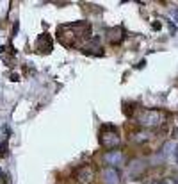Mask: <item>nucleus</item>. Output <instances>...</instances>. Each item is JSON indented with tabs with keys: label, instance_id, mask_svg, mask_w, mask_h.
Segmentation results:
<instances>
[{
	"label": "nucleus",
	"instance_id": "6",
	"mask_svg": "<svg viewBox=\"0 0 178 184\" xmlns=\"http://www.w3.org/2000/svg\"><path fill=\"white\" fill-rule=\"evenodd\" d=\"M153 138V132L148 129H141V130H132L130 132V141L135 145H144Z\"/></svg>",
	"mask_w": 178,
	"mask_h": 184
},
{
	"label": "nucleus",
	"instance_id": "20",
	"mask_svg": "<svg viewBox=\"0 0 178 184\" xmlns=\"http://www.w3.org/2000/svg\"><path fill=\"white\" fill-rule=\"evenodd\" d=\"M4 50H5V47H4V45H0V54H4Z\"/></svg>",
	"mask_w": 178,
	"mask_h": 184
},
{
	"label": "nucleus",
	"instance_id": "12",
	"mask_svg": "<svg viewBox=\"0 0 178 184\" xmlns=\"http://www.w3.org/2000/svg\"><path fill=\"white\" fill-rule=\"evenodd\" d=\"M151 184H178V182L175 181V177H164V179L155 181V182H151Z\"/></svg>",
	"mask_w": 178,
	"mask_h": 184
},
{
	"label": "nucleus",
	"instance_id": "1",
	"mask_svg": "<svg viewBox=\"0 0 178 184\" xmlns=\"http://www.w3.org/2000/svg\"><path fill=\"white\" fill-rule=\"evenodd\" d=\"M91 32V27L87 22H77V23H68V25H59L57 29V38L64 47H75L78 39L86 38Z\"/></svg>",
	"mask_w": 178,
	"mask_h": 184
},
{
	"label": "nucleus",
	"instance_id": "21",
	"mask_svg": "<svg viewBox=\"0 0 178 184\" xmlns=\"http://www.w3.org/2000/svg\"><path fill=\"white\" fill-rule=\"evenodd\" d=\"M0 175H2V172H0Z\"/></svg>",
	"mask_w": 178,
	"mask_h": 184
},
{
	"label": "nucleus",
	"instance_id": "16",
	"mask_svg": "<svg viewBox=\"0 0 178 184\" xmlns=\"http://www.w3.org/2000/svg\"><path fill=\"white\" fill-rule=\"evenodd\" d=\"M9 79H11L13 82H18V80H20V77H18L16 73H11V77H9Z\"/></svg>",
	"mask_w": 178,
	"mask_h": 184
},
{
	"label": "nucleus",
	"instance_id": "10",
	"mask_svg": "<svg viewBox=\"0 0 178 184\" xmlns=\"http://www.w3.org/2000/svg\"><path fill=\"white\" fill-rule=\"evenodd\" d=\"M82 52L84 54H87V56H103V47L100 45V41L95 38L93 41L86 43L82 47Z\"/></svg>",
	"mask_w": 178,
	"mask_h": 184
},
{
	"label": "nucleus",
	"instance_id": "19",
	"mask_svg": "<svg viewBox=\"0 0 178 184\" xmlns=\"http://www.w3.org/2000/svg\"><path fill=\"white\" fill-rule=\"evenodd\" d=\"M175 159H176V163H178V147L175 148Z\"/></svg>",
	"mask_w": 178,
	"mask_h": 184
},
{
	"label": "nucleus",
	"instance_id": "11",
	"mask_svg": "<svg viewBox=\"0 0 178 184\" xmlns=\"http://www.w3.org/2000/svg\"><path fill=\"white\" fill-rule=\"evenodd\" d=\"M125 36H127V34H125L123 27H114V29H110L107 32V39H109L110 45H119L125 39Z\"/></svg>",
	"mask_w": 178,
	"mask_h": 184
},
{
	"label": "nucleus",
	"instance_id": "8",
	"mask_svg": "<svg viewBox=\"0 0 178 184\" xmlns=\"http://www.w3.org/2000/svg\"><path fill=\"white\" fill-rule=\"evenodd\" d=\"M102 181L103 184H119L121 182V175H119V170H114V168H103L102 170Z\"/></svg>",
	"mask_w": 178,
	"mask_h": 184
},
{
	"label": "nucleus",
	"instance_id": "7",
	"mask_svg": "<svg viewBox=\"0 0 178 184\" xmlns=\"http://www.w3.org/2000/svg\"><path fill=\"white\" fill-rule=\"evenodd\" d=\"M36 45H38L39 54H48V52H52V36H50L48 32H41V34L36 38Z\"/></svg>",
	"mask_w": 178,
	"mask_h": 184
},
{
	"label": "nucleus",
	"instance_id": "3",
	"mask_svg": "<svg viewBox=\"0 0 178 184\" xmlns=\"http://www.w3.org/2000/svg\"><path fill=\"white\" fill-rule=\"evenodd\" d=\"M164 116L166 115L162 113V111H159V109H141L135 122H137L143 129L151 130V129H157V127L162 125V122L166 120Z\"/></svg>",
	"mask_w": 178,
	"mask_h": 184
},
{
	"label": "nucleus",
	"instance_id": "2",
	"mask_svg": "<svg viewBox=\"0 0 178 184\" xmlns=\"http://www.w3.org/2000/svg\"><path fill=\"white\" fill-rule=\"evenodd\" d=\"M100 145L105 150H116L121 145L119 129L116 125H112V124L102 125V129H100Z\"/></svg>",
	"mask_w": 178,
	"mask_h": 184
},
{
	"label": "nucleus",
	"instance_id": "18",
	"mask_svg": "<svg viewBox=\"0 0 178 184\" xmlns=\"http://www.w3.org/2000/svg\"><path fill=\"white\" fill-rule=\"evenodd\" d=\"M2 130H4V134H7V136H9V127H7V125H4V127H2Z\"/></svg>",
	"mask_w": 178,
	"mask_h": 184
},
{
	"label": "nucleus",
	"instance_id": "5",
	"mask_svg": "<svg viewBox=\"0 0 178 184\" xmlns=\"http://www.w3.org/2000/svg\"><path fill=\"white\" fill-rule=\"evenodd\" d=\"M73 179H75L77 184H93L96 179V172L95 166L91 163H86V165L78 166L75 172H73Z\"/></svg>",
	"mask_w": 178,
	"mask_h": 184
},
{
	"label": "nucleus",
	"instance_id": "4",
	"mask_svg": "<svg viewBox=\"0 0 178 184\" xmlns=\"http://www.w3.org/2000/svg\"><path fill=\"white\" fill-rule=\"evenodd\" d=\"M102 161L105 163L109 168H114V170H119V168H125L128 165V159H127V154L121 150V148H116V150H107L105 154L102 156Z\"/></svg>",
	"mask_w": 178,
	"mask_h": 184
},
{
	"label": "nucleus",
	"instance_id": "17",
	"mask_svg": "<svg viewBox=\"0 0 178 184\" xmlns=\"http://www.w3.org/2000/svg\"><path fill=\"white\" fill-rule=\"evenodd\" d=\"M160 27H162V25H160V23H159V22H153V29H155V30H159V29H160Z\"/></svg>",
	"mask_w": 178,
	"mask_h": 184
},
{
	"label": "nucleus",
	"instance_id": "9",
	"mask_svg": "<svg viewBox=\"0 0 178 184\" xmlns=\"http://www.w3.org/2000/svg\"><path fill=\"white\" fill-rule=\"evenodd\" d=\"M127 168H128L132 177H141L143 173L146 172V168H148V165H146L144 161H141V159H134V161H128Z\"/></svg>",
	"mask_w": 178,
	"mask_h": 184
},
{
	"label": "nucleus",
	"instance_id": "14",
	"mask_svg": "<svg viewBox=\"0 0 178 184\" xmlns=\"http://www.w3.org/2000/svg\"><path fill=\"white\" fill-rule=\"evenodd\" d=\"M132 109H135V104H132V106H125V115L127 116H132Z\"/></svg>",
	"mask_w": 178,
	"mask_h": 184
},
{
	"label": "nucleus",
	"instance_id": "13",
	"mask_svg": "<svg viewBox=\"0 0 178 184\" xmlns=\"http://www.w3.org/2000/svg\"><path fill=\"white\" fill-rule=\"evenodd\" d=\"M7 156V141L0 143V157H5Z\"/></svg>",
	"mask_w": 178,
	"mask_h": 184
},
{
	"label": "nucleus",
	"instance_id": "15",
	"mask_svg": "<svg viewBox=\"0 0 178 184\" xmlns=\"http://www.w3.org/2000/svg\"><path fill=\"white\" fill-rule=\"evenodd\" d=\"M173 138L178 139V120H176V124H175V127H173Z\"/></svg>",
	"mask_w": 178,
	"mask_h": 184
}]
</instances>
